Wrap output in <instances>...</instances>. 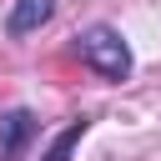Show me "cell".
<instances>
[{
    "mask_svg": "<svg viewBox=\"0 0 161 161\" xmlns=\"http://www.w3.org/2000/svg\"><path fill=\"white\" fill-rule=\"evenodd\" d=\"M75 40H80V60H86L96 75H106V80H126V75H131V45L121 40L116 25H91V30H80Z\"/></svg>",
    "mask_w": 161,
    "mask_h": 161,
    "instance_id": "6da1fadb",
    "label": "cell"
},
{
    "mask_svg": "<svg viewBox=\"0 0 161 161\" xmlns=\"http://www.w3.org/2000/svg\"><path fill=\"white\" fill-rule=\"evenodd\" d=\"M86 131H91V121H86V116H75V121H70V126L45 146V156H40V161H70V151H75V141H80Z\"/></svg>",
    "mask_w": 161,
    "mask_h": 161,
    "instance_id": "277c9868",
    "label": "cell"
},
{
    "mask_svg": "<svg viewBox=\"0 0 161 161\" xmlns=\"http://www.w3.org/2000/svg\"><path fill=\"white\" fill-rule=\"evenodd\" d=\"M50 15H55V0H15V5H10V15H5V30L20 40V35L40 30Z\"/></svg>",
    "mask_w": 161,
    "mask_h": 161,
    "instance_id": "3957f363",
    "label": "cell"
},
{
    "mask_svg": "<svg viewBox=\"0 0 161 161\" xmlns=\"http://www.w3.org/2000/svg\"><path fill=\"white\" fill-rule=\"evenodd\" d=\"M30 136H35V116L25 106L0 111V161H20V151L30 146Z\"/></svg>",
    "mask_w": 161,
    "mask_h": 161,
    "instance_id": "7a4b0ae2",
    "label": "cell"
}]
</instances>
